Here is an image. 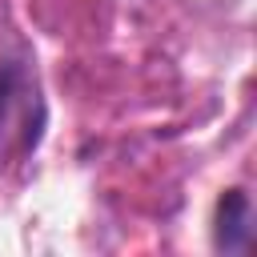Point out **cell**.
I'll use <instances>...</instances> for the list:
<instances>
[{
  "label": "cell",
  "mask_w": 257,
  "mask_h": 257,
  "mask_svg": "<svg viewBox=\"0 0 257 257\" xmlns=\"http://www.w3.org/2000/svg\"><path fill=\"white\" fill-rule=\"evenodd\" d=\"M249 245V197L241 189H229L217 205V249L241 253Z\"/></svg>",
  "instance_id": "2"
},
{
  "label": "cell",
  "mask_w": 257,
  "mask_h": 257,
  "mask_svg": "<svg viewBox=\"0 0 257 257\" xmlns=\"http://www.w3.org/2000/svg\"><path fill=\"white\" fill-rule=\"evenodd\" d=\"M44 133V92L24 40L0 24V165L24 161Z\"/></svg>",
  "instance_id": "1"
}]
</instances>
